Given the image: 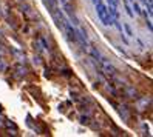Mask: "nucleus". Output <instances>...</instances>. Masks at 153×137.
<instances>
[]
</instances>
